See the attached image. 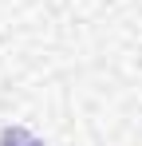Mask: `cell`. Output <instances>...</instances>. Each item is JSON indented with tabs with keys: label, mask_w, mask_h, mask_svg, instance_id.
<instances>
[{
	"label": "cell",
	"mask_w": 142,
	"mask_h": 146,
	"mask_svg": "<svg viewBox=\"0 0 142 146\" xmlns=\"http://www.w3.org/2000/svg\"><path fill=\"white\" fill-rule=\"evenodd\" d=\"M0 146H44L32 130H24V126H4L0 130Z\"/></svg>",
	"instance_id": "6da1fadb"
}]
</instances>
